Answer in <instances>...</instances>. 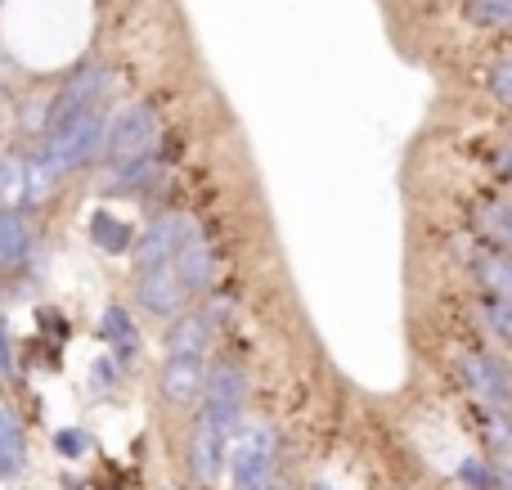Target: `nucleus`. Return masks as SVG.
Returning <instances> with one entry per match:
<instances>
[{
	"label": "nucleus",
	"mask_w": 512,
	"mask_h": 490,
	"mask_svg": "<svg viewBox=\"0 0 512 490\" xmlns=\"http://www.w3.org/2000/svg\"><path fill=\"white\" fill-rule=\"evenodd\" d=\"M36 234L27 221V207H0V279L18 275L32 261Z\"/></svg>",
	"instance_id": "nucleus-11"
},
{
	"label": "nucleus",
	"mask_w": 512,
	"mask_h": 490,
	"mask_svg": "<svg viewBox=\"0 0 512 490\" xmlns=\"http://www.w3.org/2000/svg\"><path fill=\"white\" fill-rule=\"evenodd\" d=\"M472 230H477V243L508 252V243H512V212H508V198H504V194H481V198H477V207H472Z\"/></svg>",
	"instance_id": "nucleus-14"
},
{
	"label": "nucleus",
	"mask_w": 512,
	"mask_h": 490,
	"mask_svg": "<svg viewBox=\"0 0 512 490\" xmlns=\"http://www.w3.org/2000/svg\"><path fill=\"white\" fill-rule=\"evenodd\" d=\"M0 369H14V356H9V347H5V320H0Z\"/></svg>",
	"instance_id": "nucleus-26"
},
{
	"label": "nucleus",
	"mask_w": 512,
	"mask_h": 490,
	"mask_svg": "<svg viewBox=\"0 0 512 490\" xmlns=\"http://www.w3.org/2000/svg\"><path fill=\"white\" fill-rule=\"evenodd\" d=\"M459 374H463V383H468V392L477 396V405L508 414V401H512L508 369H504V360H499L495 351H463V356H459Z\"/></svg>",
	"instance_id": "nucleus-5"
},
{
	"label": "nucleus",
	"mask_w": 512,
	"mask_h": 490,
	"mask_svg": "<svg viewBox=\"0 0 512 490\" xmlns=\"http://www.w3.org/2000/svg\"><path fill=\"white\" fill-rule=\"evenodd\" d=\"M203 374H207V360H167L158 374L162 401L176 405V410L198 405V396H203Z\"/></svg>",
	"instance_id": "nucleus-13"
},
{
	"label": "nucleus",
	"mask_w": 512,
	"mask_h": 490,
	"mask_svg": "<svg viewBox=\"0 0 512 490\" xmlns=\"http://www.w3.org/2000/svg\"><path fill=\"white\" fill-rule=\"evenodd\" d=\"M180 225H185V212H176V207H162V212H153L149 225H144V234L131 243L135 270L167 266V261H171V248H176V239H180Z\"/></svg>",
	"instance_id": "nucleus-8"
},
{
	"label": "nucleus",
	"mask_w": 512,
	"mask_h": 490,
	"mask_svg": "<svg viewBox=\"0 0 512 490\" xmlns=\"http://www.w3.org/2000/svg\"><path fill=\"white\" fill-rule=\"evenodd\" d=\"M459 482L468 490H508V473L495 468L490 459H463L459 464Z\"/></svg>",
	"instance_id": "nucleus-21"
},
{
	"label": "nucleus",
	"mask_w": 512,
	"mask_h": 490,
	"mask_svg": "<svg viewBox=\"0 0 512 490\" xmlns=\"http://www.w3.org/2000/svg\"><path fill=\"white\" fill-rule=\"evenodd\" d=\"M90 446H95V441H90L86 428H59L54 432V450H59L63 459H81Z\"/></svg>",
	"instance_id": "nucleus-24"
},
{
	"label": "nucleus",
	"mask_w": 512,
	"mask_h": 490,
	"mask_svg": "<svg viewBox=\"0 0 512 490\" xmlns=\"http://www.w3.org/2000/svg\"><path fill=\"white\" fill-rule=\"evenodd\" d=\"M0 455L9 459V464L23 473L27 464V446H23V428H18V419L9 410H0Z\"/></svg>",
	"instance_id": "nucleus-22"
},
{
	"label": "nucleus",
	"mask_w": 512,
	"mask_h": 490,
	"mask_svg": "<svg viewBox=\"0 0 512 490\" xmlns=\"http://www.w3.org/2000/svg\"><path fill=\"white\" fill-rule=\"evenodd\" d=\"M463 18L486 32H504L512 23V0H463Z\"/></svg>",
	"instance_id": "nucleus-20"
},
{
	"label": "nucleus",
	"mask_w": 512,
	"mask_h": 490,
	"mask_svg": "<svg viewBox=\"0 0 512 490\" xmlns=\"http://www.w3.org/2000/svg\"><path fill=\"white\" fill-rule=\"evenodd\" d=\"M171 275L180 279V288H185L189 297L207 293V288L216 284V248L212 239L203 234V225L194 221V216H185V225H180V239L176 248H171Z\"/></svg>",
	"instance_id": "nucleus-4"
},
{
	"label": "nucleus",
	"mask_w": 512,
	"mask_h": 490,
	"mask_svg": "<svg viewBox=\"0 0 512 490\" xmlns=\"http://www.w3.org/2000/svg\"><path fill=\"white\" fill-rule=\"evenodd\" d=\"M243 410H248V374H243V365L239 360H216V365H207L198 414H203L221 437H230L243 423Z\"/></svg>",
	"instance_id": "nucleus-3"
},
{
	"label": "nucleus",
	"mask_w": 512,
	"mask_h": 490,
	"mask_svg": "<svg viewBox=\"0 0 512 490\" xmlns=\"http://www.w3.org/2000/svg\"><path fill=\"white\" fill-rule=\"evenodd\" d=\"M225 464H230V482L234 490H261L265 482H274V464H279V437L270 423H248L225 437Z\"/></svg>",
	"instance_id": "nucleus-1"
},
{
	"label": "nucleus",
	"mask_w": 512,
	"mask_h": 490,
	"mask_svg": "<svg viewBox=\"0 0 512 490\" xmlns=\"http://www.w3.org/2000/svg\"><path fill=\"white\" fill-rule=\"evenodd\" d=\"M104 338H108V347H113V360H122V365H131V360L140 356V329H135L126 306H108L104 311Z\"/></svg>",
	"instance_id": "nucleus-16"
},
{
	"label": "nucleus",
	"mask_w": 512,
	"mask_h": 490,
	"mask_svg": "<svg viewBox=\"0 0 512 490\" xmlns=\"http://www.w3.org/2000/svg\"><path fill=\"white\" fill-rule=\"evenodd\" d=\"M167 185V167L158 158H135L122 162V167H108L104 194H126V198H149Z\"/></svg>",
	"instance_id": "nucleus-12"
},
{
	"label": "nucleus",
	"mask_w": 512,
	"mask_h": 490,
	"mask_svg": "<svg viewBox=\"0 0 512 490\" xmlns=\"http://www.w3.org/2000/svg\"><path fill=\"white\" fill-rule=\"evenodd\" d=\"M27 203H32L27 153H5L0 158V207H27Z\"/></svg>",
	"instance_id": "nucleus-18"
},
{
	"label": "nucleus",
	"mask_w": 512,
	"mask_h": 490,
	"mask_svg": "<svg viewBox=\"0 0 512 490\" xmlns=\"http://www.w3.org/2000/svg\"><path fill=\"white\" fill-rule=\"evenodd\" d=\"M0 477H5V482H9V477H18V468H14V464H9V459H5V455H0Z\"/></svg>",
	"instance_id": "nucleus-27"
},
{
	"label": "nucleus",
	"mask_w": 512,
	"mask_h": 490,
	"mask_svg": "<svg viewBox=\"0 0 512 490\" xmlns=\"http://www.w3.org/2000/svg\"><path fill=\"white\" fill-rule=\"evenodd\" d=\"M477 423H481V441H486V450H490V464L508 473V464H512V428H508V414L477 405Z\"/></svg>",
	"instance_id": "nucleus-17"
},
{
	"label": "nucleus",
	"mask_w": 512,
	"mask_h": 490,
	"mask_svg": "<svg viewBox=\"0 0 512 490\" xmlns=\"http://www.w3.org/2000/svg\"><path fill=\"white\" fill-rule=\"evenodd\" d=\"M185 464H189V477H194L198 486H216V477H221V468H225V437L203 419V414H198L194 428H189Z\"/></svg>",
	"instance_id": "nucleus-10"
},
{
	"label": "nucleus",
	"mask_w": 512,
	"mask_h": 490,
	"mask_svg": "<svg viewBox=\"0 0 512 490\" xmlns=\"http://www.w3.org/2000/svg\"><path fill=\"white\" fill-rule=\"evenodd\" d=\"M113 383H117V360L104 356L95 365V374H90V387H95V396H108V392H113Z\"/></svg>",
	"instance_id": "nucleus-25"
},
{
	"label": "nucleus",
	"mask_w": 512,
	"mask_h": 490,
	"mask_svg": "<svg viewBox=\"0 0 512 490\" xmlns=\"http://www.w3.org/2000/svg\"><path fill=\"white\" fill-rule=\"evenodd\" d=\"M310 490H333V486H328V482H315V486H310Z\"/></svg>",
	"instance_id": "nucleus-29"
},
{
	"label": "nucleus",
	"mask_w": 512,
	"mask_h": 490,
	"mask_svg": "<svg viewBox=\"0 0 512 490\" xmlns=\"http://www.w3.org/2000/svg\"><path fill=\"white\" fill-rule=\"evenodd\" d=\"M212 338H216V324L207 320V311L198 306V311H180L171 315V329H167V360H207V351H212Z\"/></svg>",
	"instance_id": "nucleus-9"
},
{
	"label": "nucleus",
	"mask_w": 512,
	"mask_h": 490,
	"mask_svg": "<svg viewBox=\"0 0 512 490\" xmlns=\"http://www.w3.org/2000/svg\"><path fill=\"white\" fill-rule=\"evenodd\" d=\"M108 90H113V72L104 63H81V68H72L63 77L59 95L50 99V122L63 113H77V108H104Z\"/></svg>",
	"instance_id": "nucleus-6"
},
{
	"label": "nucleus",
	"mask_w": 512,
	"mask_h": 490,
	"mask_svg": "<svg viewBox=\"0 0 512 490\" xmlns=\"http://www.w3.org/2000/svg\"><path fill=\"white\" fill-rule=\"evenodd\" d=\"M261 490H288V486H283V482H265Z\"/></svg>",
	"instance_id": "nucleus-28"
},
{
	"label": "nucleus",
	"mask_w": 512,
	"mask_h": 490,
	"mask_svg": "<svg viewBox=\"0 0 512 490\" xmlns=\"http://www.w3.org/2000/svg\"><path fill=\"white\" fill-rule=\"evenodd\" d=\"M490 95H495L499 108L512 104V59L508 54H499V59L490 63Z\"/></svg>",
	"instance_id": "nucleus-23"
},
{
	"label": "nucleus",
	"mask_w": 512,
	"mask_h": 490,
	"mask_svg": "<svg viewBox=\"0 0 512 490\" xmlns=\"http://www.w3.org/2000/svg\"><path fill=\"white\" fill-rule=\"evenodd\" d=\"M477 315H481V329L495 338V347H508V338H512V297H486L481 293Z\"/></svg>",
	"instance_id": "nucleus-19"
},
{
	"label": "nucleus",
	"mask_w": 512,
	"mask_h": 490,
	"mask_svg": "<svg viewBox=\"0 0 512 490\" xmlns=\"http://www.w3.org/2000/svg\"><path fill=\"white\" fill-rule=\"evenodd\" d=\"M135 302L153 320H171V315H180L189 306V293L171 275V266H149V270H135Z\"/></svg>",
	"instance_id": "nucleus-7"
},
{
	"label": "nucleus",
	"mask_w": 512,
	"mask_h": 490,
	"mask_svg": "<svg viewBox=\"0 0 512 490\" xmlns=\"http://www.w3.org/2000/svg\"><path fill=\"white\" fill-rule=\"evenodd\" d=\"M162 140V117L153 104H126L122 113H113L104 122V144H99V158L108 167H122V162L135 158H153Z\"/></svg>",
	"instance_id": "nucleus-2"
},
{
	"label": "nucleus",
	"mask_w": 512,
	"mask_h": 490,
	"mask_svg": "<svg viewBox=\"0 0 512 490\" xmlns=\"http://www.w3.org/2000/svg\"><path fill=\"white\" fill-rule=\"evenodd\" d=\"M468 270H472V279L481 284V293H486V297H512V266H508V252L477 243V252L468 257Z\"/></svg>",
	"instance_id": "nucleus-15"
}]
</instances>
